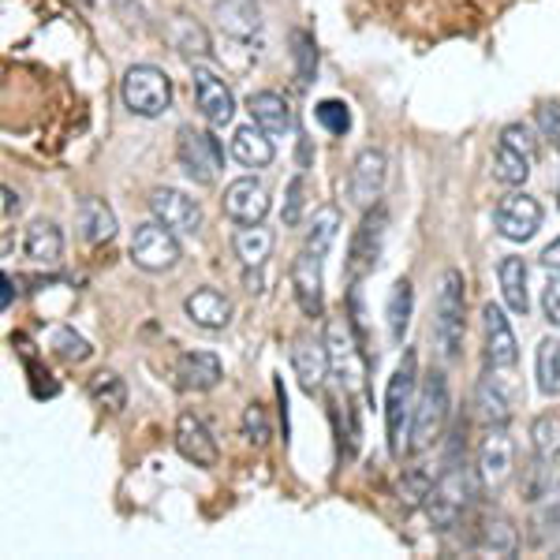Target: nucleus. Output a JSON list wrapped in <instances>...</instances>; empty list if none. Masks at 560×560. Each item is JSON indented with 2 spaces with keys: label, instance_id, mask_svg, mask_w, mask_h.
I'll return each instance as SVG.
<instances>
[{
  "label": "nucleus",
  "instance_id": "obj_1",
  "mask_svg": "<svg viewBox=\"0 0 560 560\" xmlns=\"http://www.w3.org/2000/svg\"><path fill=\"white\" fill-rule=\"evenodd\" d=\"M415 404H419V363H415V351H408L385 388V427H388V453L393 456H400L411 438Z\"/></svg>",
  "mask_w": 560,
  "mask_h": 560
},
{
  "label": "nucleus",
  "instance_id": "obj_2",
  "mask_svg": "<svg viewBox=\"0 0 560 560\" xmlns=\"http://www.w3.org/2000/svg\"><path fill=\"white\" fill-rule=\"evenodd\" d=\"M467 314V292H464V273L459 269H445L438 280V303H433V337L445 359H456L464 348V322Z\"/></svg>",
  "mask_w": 560,
  "mask_h": 560
},
{
  "label": "nucleus",
  "instance_id": "obj_3",
  "mask_svg": "<svg viewBox=\"0 0 560 560\" xmlns=\"http://www.w3.org/2000/svg\"><path fill=\"white\" fill-rule=\"evenodd\" d=\"M445 422H448V382L441 370H430L427 382L419 388V404H415L411 438H408L411 453H427L433 441L441 438Z\"/></svg>",
  "mask_w": 560,
  "mask_h": 560
},
{
  "label": "nucleus",
  "instance_id": "obj_4",
  "mask_svg": "<svg viewBox=\"0 0 560 560\" xmlns=\"http://www.w3.org/2000/svg\"><path fill=\"white\" fill-rule=\"evenodd\" d=\"M482 325H486V366H490L493 382H501L504 388H512L516 393V385H512V377H516V363H520V345H516V332H512L509 318H504L501 306L486 303L482 311Z\"/></svg>",
  "mask_w": 560,
  "mask_h": 560
},
{
  "label": "nucleus",
  "instance_id": "obj_5",
  "mask_svg": "<svg viewBox=\"0 0 560 560\" xmlns=\"http://www.w3.org/2000/svg\"><path fill=\"white\" fill-rule=\"evenodd\" d=\"M120 94H124V105H128L135 116L153 120V116H161L168 108V102H173V79L153 65H135L128 68V75H124Z\"/></svg>",
  "mask_w": 560,
  "mask_h": 560
},
{
  "label": "nucleus",
  "instance_id": "obj_6",
  "mask_svg": "<svg viewBox=\"0 0 560 560\" xmlns=\"http://www.w3.org/2000/svg\"><path fill=\"white\" fill-rule=\"evenodd\" d=\"M535 153H538V142L523 124H509L501 131V142H497V153H493V179L504 187H520L527 184L530 168H535Z\"/></svg>",
  "mask_w": 560,
  "mask_h": 560
},
{
  "label": "nucleus",
  "instance_id": "obj_7",
  "mask_svg": "<svg viewBox=\"0 0 560 560\" xmlns=\"http://www.w3.org/2000/svg\"><path fill=\"white\" fill-rule=\"evenodd\" d=\"M131 261L147 273H168V269L179 266V240L173 229L153 217V221L139 224L131 236Z\"/></svg>",
  "mask_w": 560,
  "mask_h": 560
},
{
  "label": "nucleus",
  "instance_id": "obj_8",
  "mask_svg": "<svg viewBox=\"0 0 560 560\" xmlns=\"http://www.w3.org/2000/svg\"><path fill=\"white\" fill-rule=\"evenodd\" d=\"M325 348H329L332 374L345 385V393H359L366 377V355H363V348L355 345V337H351V325L340 318L329 322V329H325Z\"/></svg>",
  "mask_w": 560,
  "mask_h": 560
},
{
  "label": "nucleus",
  "instance_id": "obj_9",
  "mask_svg": "<svg viewBox=\"0 0 560 560\" xmlns=\"http://www.w3.org/2000/svg\"><path fill=\"white\" fill-rule=\"evenodd\" d=\"M385 229H388L385 206H370L366 217L359 221L355 236H351V247H348L351 280H363L366 273H374L377 258H382V247H385Z\"/></svg>",
  "mask_w": 560,
  "mask_h": 560
},
{
  "label": "nucleus",
  "instance_id": "obj_10",
  "mask_svg": "<svg viewBox=\"0 0 560 560\" xmlns=\"http://www.w3.org/2000/svg\"><path fill=\"white\" fill-rule=\"evenodd\" d=\"M176 153H179V165H184V173L191 176L195 184H213V179L221 176V168H224V150H221V142H217L210 131L184 128V131H179Z\"/></svg>",
  "mask_w": 560,
  "mask_h": 560
},
{
  "label": "nucleus",
  "instance_id": "obj_11",
  "mask_svg": "<svg viewBox=\"0 0 560 560\" xmlns=\"http://www.w3.org/2000/svg\"><path fill=\"white\" fill-rule=\"evenodd\" d=\"M541 202L535 195H527V191H512V195H504L501 202H497V210H493V224H497V232H501L509 243H527V240H535L538 236V229H541Z\"/></svg>",
  "mask_w": 560,
  "mask_h": 560
},
{
  "label": "nucleus",
  "instance_id": "obj_12",
  "mask_svg": "<svg viewBox=\"0 0 560 560\" xmlns=\"http://www.w3.org/2000/svg\"><path fill=\"white\" fill-rule=\"evenodd\" d=\"M467 471H459V467H448L445 475L438 478V482L427 490V516L438 530H448L456 527L459 516H464L467 509Z\"/></svg>",
  "mask_w": 560,
  "mask_h": 560
},
{
  "label": "nucleus",
  "instance_id": "obj_13",
  "mask_svg": "<svg viewBox=\"0 0 560 560\" xmlns=\"http://www.w3.org/2000/svg\"><path fill=\"white\" fill-rule=\"evenodd\" d=\"M150 210L165 229H173L176 236H195V232L202 229V206H198L195 198H187L184 191H176V187H158V191L150 195Z\"/></svg>",
  "mask_w": 560,
  "mask_h": 560
},
{
  "label": "nucleus",
  "instance_id": "obj_14",
  "mask_svg": "<svg viewBox=\"0 0 560 560\" xmlns=\"http://www.w3.org/2000/svg\"><path fill=\"white\" fill-rule=\"evenodd\" d=\"M385 179H388V161L382 150H363L355 158V165H351V176H348V191H351V202L363 206H377V198L385 191Z\"/></svg>",
  "mask_w": 560,
  "mask_h": 560
},
{
  "label": "nucleus",
  "instance_id": "obj_15",
  "mask_svg": "<svg viewBox=\"0 0 560 560\" xmlns=\"http://www.w3.org/2000/svg\"><path fill=\"white\" fill-rule=\"evenodd\" d=\"M224 213L236 224H261L269 213V191L255 176H240L224 187Z\"/></svg>",
  "mask_w": 560,
  "mask_h": 560
},
{
  "label": "nucleus",
  "instance_id": "obj_16",
  "mask_svg": "<svg viewBox=\"0 0 560 560\" xmlns=\"http://www.w3.org/2000/svg\"><path fill=\"white\" fill-rule=\"evenodd\" d=\"M176 448H179V456L195 467H217V459H221L210 427H206L195 411H184L176 419Z\"/></svg>",
  "mask_w": 560,
  "mask_h": 560
},
{
  "label": "nucleus",
  "instance_id": "obj_17",
  "mask_svg": "<svg viewBox=\"0 0 560 560\" xmlns=\"http://www.w3.org/2000/svg\"><path fill=\"white\" fill-rule=\"evenodd\" d=\"M512 459H516V445H512L509 430L504 427H490L482 448H478V471H482V482L490 490H501L512 475Z\"/></svg>",
  "mask_w": 560,
  "mask_h": 560
},
{
  "label": "nucleus",
  "instance_id": "obj_18",
  "mask_svg": "<svg viewBox=\"0 0 560 560\" xmlns=\"http://www.w3.org/2000/svg\"><path fill=\"white\" fill-rule=\"evenodd\" d=\"M322 266L325 258L314 255V250H300L292 261V292H295V303H300V311L306 314V318H318L322 314Z\"/></svg>",
  "mask_w": 560,
  "mask_h": 560
},
{
  "label": "nucleus",
  "instance_id": "obj_19",
  "mask_svg": "<svg viewBox=\"0 0 560 560\" xmlns=\"http://www.w3.org/2000/svg\"><path fill=\"white\" fill-rule=\"evenodd\" d=\"M195 102L198 113L213 124V128H229L236 116V97L224 86V79H217L213 71H195Z\"/></svg>",
  "mask_w": 560,
  "mask_h": 560
},
{
  "label": "nucleus",
  "instance_id": "obj_20",
  "mask_svg": "<svg viewBox=\"0 0 560 560\" xmlns=\"http://www.w3.org/2000/svg\"><path fill=\"white\" fill-rule=\"evenodd\" d=\"M292 370L295 377H300V385L306 393H318L322 382L329 377V348H325V340H314V337H295L292 345Z\"/></svg>",
  "mask_w": 560,
  "mask_h": 560
},
{
  "label": "nucleus",
  "instance_id": "obj_21",
  "mask_svg": "<svg viewBox=\"0 0 560 560\" xmlns=\"http://www.w3.org/2000/svg\"><path fill=\"white\" fill-rule=\"evenodd\" d=\"M184 314L191 318L198 329H224L232 322V300L217 288H195L191 295L184 300Z\"/></svg>",
  "mask_w": 560,
  "mask_h": 560
},
{
  "label": "nucleus",
  "instance_id": "obj_22",
  "mask_svg": "<svg viewBox=\"0 0 560 560\" xmlns=\"http://www.w3.org/2000/svg\"><path fill=\"white\" fill-rule=\"evenodd\" d=\"M176 382L187 393H210L221 382V359L213 351H187L176 363Z\"/></svg>",
  "mask_w": 560,
  "mask_h": 560
},
{
  "label": "nucleus",
  "instance_id": "obj_23",
  "mask_svg": "<svg viewBox=\"0 0 560 560\" xmlns=\"http://www.w3.org/2000/svg\"><path fill=\"white\" fill-rule=\"evenodd\" d=\"M250 120L258 124L261 131H269V135H288L292 131V124H295V116H292V105L284 102L280 94H273V90H261V94H250Z\"/></svg>",
  "mask_w": 560,
  "mask_h": 560
},
{
  "label": "nucleus",
  "instance_id": "obj_24",
  "mask_svg": "<svg viewBox=\"0 0 560 560\" xmlns=\"http://www.w3.org/2000/svg\"><path fill=\"white\" fill-rule=\"evenodd\" d=\"M232 158L240 161V165L247 168H266L273 165L277 150H273V139H269V131H261L255 120L247 124V128H240L232 135Z\"/></svg>",
  "mask_w": 560,
  "mask_h": 560
},
{
  "label": "nucleus",
  "instance_id": "obj_25",
  "mask_svg": "<svg viewBox=\"0 0 560 560\" xmlns=\"http://www.w3.org/2000/svg\"><path fill=\"white\" fill-rule=\"evenodd\" d=\"M23 250H26V258L38 261V266H60V258H65V232L52 221H34L31 229H26Z\"/></svg>",
  "mask_w": 560,
  "mask_h": 560
},
{
  "label": "nucleus",
  "instance_id": "obj_26",
  "mask_svg": "<svg viewBox=\"0 0 560 560\" xmlns=\"http://www.w3.org/2000/svg\"><path fill=\"white\" fill-rule=\"evenodd\" d=\"M497 277H501V295L504 303H509L512 314H527L530 311V300H527V261L509 255L501 258V266H497Z\"/></svg>",
  "mask_w": 560,
  "mask_h": 560
},
{
  "label": "nucleus",
  "instance_id": "obj_27",
  "mask_svg": "<svg viewBox=\"0 0 560 560\" xmlns=\"http://www.w3.org/2000/svg\"><path fill=\"white\" fill-rule=\"evenodd\" d=\"M75 221H79V232H83L86 243H108L116 236V213L108 210L102 198H83Z\"/></svg>",
  "mask_w": 560,
  "mask_h": 560
},
{
  "label": "nucleus",
  "instance_id": "obj_28",
  "mask_svg": "<svg viewBox=\"0 0 560 560\" xmlns=\"http://www.w3.org/2000/svg\"><path fill=\"white\" fill-rule=\"evenodd\" d=\"M512 400H516V393L504 388L501 382H493V377H486V382L478 385V415H482L490 427H509Z\"/></svg>",
  "mask_w": 560,
  "mask_h": 560
},
{
  "label": "nucleus",
  "instance_id": "obj_29",
  "mask_svg": "<svg viewBox=\"0 0 560 560\" xmlns=\"http://www.w3.org/2000/svg\"><path fill=\"white\" fill-rule=\"evenodd\" d=\"M236 255L247 269H261L266 258L273 255V232L261 224H243L236 232Z\"/></svg>",
  "mask_w": 560,
  "mask_h": 560
},
{
  "label": "nucleus",
  "instance_id": "obj_30",
  "mask_svg": "<svg viewBox=\"0 0 560 560\" xmlns=\"http://www.w3.org/2000/svg\"><path fill=\"white\" fill-rule=\"evenodd\" d=\"M411 303H415V292H411V280H396L393 284V295H388V306H385V322H388V337L400 345L404 332L411 325Z\"/></svg>",
  "mask_w": 560,
  "mask_h": 560
},
{
  "label": "nucleus",
  "instance_id": "obj_31",
  "mask_svg": "<svg viewBox=\"0 0 560 560\" xmlns=\"http://www.w3.org/2000/svg\"><path fill=\"white\" fill-rule=\"evenodd\" d=\"M530 527H535L538 546H560V486L546 493V501H538Z\"/></svg>",
  "mask_w": 560,
  "mask_h": 560
},
{
  "label": "nucleus",
  "instance_id": "obj_32",
  "mask_svg": "<svg viewBox=\"0 0 560 560\" xmlns=\"http://www.w3.org/2000/svg\"><path fill=\"white\" fill-rule=\"evenodd\" d=\"M337 232H340V210L337 206H322L318 213H314L311 221V232H306V250H314V255H329V247L337 243Z\"/></svg>",
  "mask_w": 560,
  "mask_h": 560
},
{
  "label": "nucleus",
  "instance_id": "obj_33",
  "mask_svg": "<svg viewBox=\"0 0 560 560\" xmlns=\"http://www.w3.org/2000/svg\"><path fill=\"white\" fill-rule=\"evenodd\" d=\"M217 20H221L224 31H232V34H240V38H247V34L258 31L255 0H221V4H217Z\"/></svg>",
  "mask_w": 560,
  "mask_h": 560
},
{
  "label": "nucleus",
  "instance_id": "obj_34",
  "mask_svg": "<svg viewBox=\"0 0 560 560\" xmlns=\"http://www.w3.org/2000/svg\"><path fill=\"white\" fill-rule=\"evenodd\" d=\"M530 445H535L538 464H553L560 456V415H538L530 427Z\"/></svg>",
  "mask_w": 560,
  "mask_h": 560
},
{
  "label": "nucleus",
  "instance_id": "obj_35",
  "mask_svg": "<svg viewBox=\"0 0 560 560\" xmlns=\"http://www.w3.org/2000/svg\"><path fill=\"white\" fill-rule=\"evenodd\" d=\"M538 388L546 396H560V340H541L538 345Z\"/></svg>",
  "mask_w": 560,
  "mask_h": 560
},
{
  "label": "nucleus",
  "instance_id": "obj_36",
  "mask_svg": "<svg viewBox=\"0 0 560 560\" xmlns=\"http://www.w3.org/2000/svg\"><path fill=\"white\" fill-rule=\"evenodd\" d=\"M90 400L105 411H124V404H128V388H124V382L116 374H97L94 382H90Z\"/></svg>",
  "mask_w": 560,
  "mask_h": 560
},
{
  "label": "nucleus",
  "instance_id": "obj_37",
  "mask_svg": "<svg viewBox=\"0 0 560 560\" xmlns=\"http://www.w3.org/2000/svg\"><path fill=\"white\" fill-rule=\"evenodd\" d=\"M482 535H486V549H490L493 557H512V553H516V527H512L504 516L486 520Z\"/></svg>",
  "mask_w": 560,
  "mask_h": 560
},
{
  "label": "nucleus",
  "instance_id": "obj_38",
  "mask_svg": "<svg viewBox=\"0 0 560 560\" xmlns=\"http://www.w3.org/2000/svg\"><path fill=\"white\" fill-rule=\"evenodd\" d=\"M292 45H295V75H300V83L306 86L314 79V68H318V49H314V38L303 31L292 34Z\"/></svg>",
  "mask_w": 560,
  "mask_h": 560
},
{
  "label": "nucleus",
  "instance_id": "obj_39",
  "mask_svg": "<svg viewBox=\"0 0 560 560\" xmlns=\"http://www.w3.org/2000/svg\"><path fill=\"white\" fill-rule=\"evenodd\" d=\"M314 116H318V124L329 135H345L351 128V113L345 102H337V97H329V102H318L314 108Z\"/></svg>",
  "mask_w": 560,
  "mask_h": 560
},
{
  "label": "nucleus",
  "instance_id": "obj_40",
  "mask_svg": "<svg viewBox=\"0 0 560 560\" xmlns=\"http://www.w3.org/2000/svg\"><path fill=\"white\" fill-rule=\"evenodd\" d=\"M52 348H57V355L68 359V363H83V359H90V345L75 329H60L57 337H52Z\"/></svg>",
  "mask_w": 560,
  "mask_h": 560
},
{
  "label": "nucleus",
  "instance_id": "obj_41",
  "mask_svg": "<svg viewBox=\"0 0 560 560\" xmlns=\"http://www.w3.org/2000/svg\"><path fill=\"white\" fill-rule=\"evenodd\" d=\"M243 438H247L250 445H266L269 441V419L261 404H250V408L243 411Z\"/></svg>",
  "mask_w": 560,
  "mask_h": 560
},
{
  "label": "nucleus",
  "instance_id": "obj_42",
  "mask_svg": "<svg viewBox=\"0 0 560 560\" xmlns=\"http://www.w3.org/2000/svg\"><path fill=\"white\" fill-rule=\"evenodd\" d=\"M303 176H295L292 179V184H288V198H284V213H280V217H284V224H288V229H295V224H300L303 221Z\"/></svg>",
  "mask_w": 560,
  "mask_h": 560
},
{
  "label": "nucleus",
  "instance_id": "obj_43",
  "mask_svg": "<svg viewBox=\"0 0 560 560\" xmlns=\"http://www.w3.org/2000/svg\"><path fill=\"white\" fill-rule=\"evenodd\" d=\"M538 128L546 131V139H553V147L560 153V108H553V105L538 108Z\"/></svg>",
  "mask_w": 560,
  "mask_h": 560
},
{
  "label": "nucleus",
  "instance_id": "obj_44",
  "mask_svg": "<svg viewBox=\"0 0 560 560\" xmlns=\"http://www.w3.org/2000/svg\"><path fill=\"white\" fill-rule=\"evenodd\" d=\"M541 306H546V318H549V325H557V329H560V273L546 284V295H541Z\"/></svg>",
  "mask_w": 560,
  "mask_h": 560
},
{
  "label": "nucleus",
  "instance_id": "obj_45",
  "mask_svg": "<svg viewBox=\"0 0 560 560\" xmlns=\"http://www.w3.org/2000/svg\"><path fill=\"white\" fill-rule=\"evenodd\" d=\"M184 26H187V23H184ZM179 49H184V57H202V52L210 49V42H206V34L198 31V26H195V31L187 26V34L179 38Z\"/></svg>",
  "mask_w": 560,
  "mask_h": 560
},
{
  "label": "nucleus",
  "instance_id": "obj_46",
  "mask_svg": "<svg viewBox=\"0 0 560 560\" xmlns=\"http://www.w3.org/2000/svg\"><path fill=\"white\" fill-rule=\"evenodd\" d=\"M541 266L546 269H553V273H560V236L549 243L546 250H541Z\"/></svg>",
  "mask_w": 560,
  "mask_h": 560
},
{
  "label": "nucleus",
  "instance_id": "obj_47",
  "mask_svg": "<svg viewBox=\"0 0 560 560\" xmlns=\"http://www.w3.org/2000/svg\"><path fill=\"white\" fill-rule=\"evenodd\" d=\"M20 195L12 191V187H4V217H12V213H20Z\"/></svg>",
  "mask_w": 560,
  "mask_h": 560
},
{
  "label": "nucleus",
  "instance_id": "obj_48",
  "mask_svg": "<svg viewBox=\"0 0 560 560\" xmlns=\"http://www.w3.org/2000/svg\"><path fill=\"white\" fill-rule=\"evenodd\" d=\"M0 284H4V311H8V306H12V277H4Z\"/></svg>",
  "mask_w": 560,
  "mask_h": 560
},
{
  "label": "nucleus",
  "instance_id": "obj_49",
  "mask_svg": "<svg viewBox=\"0 0 560 560\" xmlns=\"http://www.w3.org/2000/svg\"><path fill=\"white\" fill-rule=\"evenodd\" d=\"M557 206H560V187H557Z\"/></svg>",
  "mask_w": 560,
  "mask_h": 560
}]
</instances>
